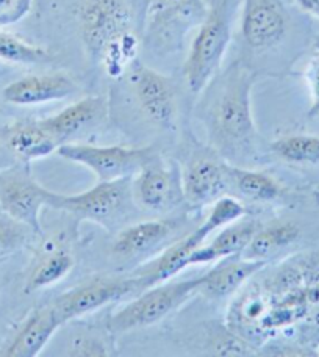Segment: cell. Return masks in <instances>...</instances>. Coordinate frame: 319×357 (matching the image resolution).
Instances as JSON below:
<instances>
[{
    "mask_svg": "<svg viewBox=\"0 0 319 357\" xmlns=\"http://www.w3.org/2000/svg\"><path fill=\"white\" fill-rule=\"evenodd\" d=\"M139 108L150 123L172 129L177 118V98L172 80L138 60L127 71Z\"/></svg>",
    "mask_w": 319,
    "mask_h": 357,
    "instance_id": "obj_12",
    "label": "cell"
},
{
    "mask_svg": "<svg viewBox=\"0 0 319 357\" xmlns=\"http://www.w3.org/2000/svg\"><path fill=\"white\" fill-rule=\"evenodd\" d=\"M0 60L16 65H40L49 61L50 55L46 49L0 31Z\"/></svg>",
    "mask_w": 319,
    "mask_h": 357,
    "instance_id": "obj_26",
    "label": "cell"
},
{
    "mask_svg": "<svg viewBox=\"0 0 319 357\" xmlns=\"http://www.w3.org/2000/svg\"><path fill=\"white\" fill-rule=\"evenodd\" d=\"M77 91V84L65 74H36L11 82L3 89V99L11 105L31 107L68 99Z\"/></svg>",
    "mask_w": 319,
    "mask_h": 357,
    "instance_id": "obj_16",
    "label": "cell"
},
{
    "mask_svg": "<svg viewBox=\"0 0 319 357\" xmlns=\"http://www.w3.org/2000/svg\"><path fill=\"white\" fill-rule=\"evenodd\" d=\"M299 237H301V229L293 222H277L266 227L260 226L241 256L267 264V260L295 245Z\"/></svg>",
    "mask_w": 319,
    "mask_h": 357,
    "instance_id": "obj_22",
    "label": "cell"
},
{
    "mask_svg": "<svg viewBox=\"0 0 319 357\" xmlns=\"http://www.w3.org/2000/svg\"><path fill=\"white\" fill-rule=\"evenodd\" d=\"M187 222L185 216L139 221L123 229L114 238L113 254L124 259L149 257L162 248L174 243L176 235Z\"/></svg>",
    "mask_w": 319,
    "mask_h": 357,
    "instance_id": "obj_14",
    "label": "cell"
},
{
    "mask_svg": "<svg viewBox=\"0 0 319 357\" xmlns=\"http://www.w3.org/2000/svg\"><path fill=\"white\" fill-rule=\"evenodd\" d=\"M33 0H0V27L16 24L29 15Z\"/></svg>",
    "mask_w": 319,
    "mask_h": 357,
    "instance_id": "obj_28",
    "label": "cell"
},
{
    "mask_svg": "<svg viewBox=\"0 0 319 357\" xmlns=\"http://www.w3.org/2000/svg\"><path fill=\"white\" fill-rule=\"evenodd\" d=\"M107 100L102 96H88L54 116L41 119V123L60 146L71 143L72 138L100 124L107 116Z\"/></svg>",
    "mask_w": 319,
    "mask_h": 357,
    "instance_id": "obj_17",
    "label": "cell"
},
{
    "mask_svg": "<svg viewBox=\"0 0 319 357\" xmlns=\"http://www.w3.org/2000/svg\"><path fill=\"white\" fill-rule=\"evenodd\" d=\"M271 151L286 163L319 165V137L290 135L271 143Z\"/></svg>",
    "mask_w": 319,
    "mask_h": 357,
    "instance_id": "obj_25",
    "label": "cell"
},
{
    "mask_svg": "<svg viewBox=\"0 0 319 357\" xmlns=\"http://www.w3.org/2000/svg\"><path fill=\"white\" fill-rule=\"evenodd\" d=\"M135 201L150 212H171L185 204L182 167L158 154L132 177Z\"/></svg>",
    "mask_w": 319,
    "mask_h": 357,
    "instance_id": "obj_9",
    "label": "cell"
},
{
    "mask_svg": "<svg viewBox=\"0 0 319 357\" xmlns=\"http://www.w3.org/2000/svg\"><path fill=\"white\" fill-rule=\"evenodd\" d=\"M208 85L201 118L212 148L227 160L251 155L257 142L251 107L254 73L237 63Z\"/></svg>",
    "mask_w": 319,
    "mask_h": 357,
    "instance_id": "obj_1",
    "label": "cell"
},
{
    "mask_svg": "<svg viewBox=\"0 0 319 357\" xmlns=\"http://www.w3.org/2000/svg\"><path fill=\"white\" fill-rule=\"evenodd\" d=\"M313 285H315V287H316V290H318V293H319V279H318V280H316V282H315V284H313Z\"/></svg>",
    "mask_w": 319,
    "mask_h": 357,
    "instance_id": "obj_33",
    "label": "cell"
},
{
    "mask_svg": "<svg viewBox=\"0 0 319 357\" xmlns=\"http://www.w3.org/2000/svg\"><path fill=\"white\" fill-rule=\"evenodd\" d=\"M0 207L6 216L42 234L40 215L49 207V190L38 183L25 165L0 171Z\"/></svg>",
    "mask_w": 319,
    "mask_h": 357,
    "instance_id": "obj_10",
    "label": "cell"
},
{
    "mask_svg": "<svg viewBox=\"0 0 319 357\" xmlns=\"http://www.w3.org/2000/svg\"><path fill=\"white\" fill-rule=\"evenodd\" d=\"M240 0H210L183 66L191 93L201 94L218 74L232 40Z\"/></svg>",
    "mask_w": 319,
    "mask_h": 357,
    "instance_id": "obj_3",
    "label": "cell"
},
{
    "mask_svg": "<svg viewBox=\"0 0 319 357\" xmlns=\"http://www.w3.org/2000/svg\"><path fill=\"white\" fill-rule=\"evenodd\" d=\"M246 208L242 204L231 196H224L212 204L210 213L194 231H191L187 237L177 238L171 243L160 256L149 264H144L133 270V276L138 278L139 291L149 289L152 285L171 280L183 270L188 268V259L191 254L205 243L210 235L216 234L219 229L226 227L232 222L246 216Z\"/></svg>",
    "mask_w": 319,
    "mask_h": 357,
    "instance_id": "obj_4",
    "label": "cell"
},
{
    "mask_svg": "<svg viewBox=\"0 0 319 357\" xmlns=\"http://www.w3.org/2000/svg\"><path fill=\"white\" fill-rule=\"evenodd\" d=\"M185 204L191 208L212 206L232 187L228 163L219 158L197 157L182 168Z\"/></svg>",
    "mask_w": 319,
    "mask_h": 357,
    "instance_id": "obj_13",
    "label": "cell"
},
{
    "mask_svg": "<svg viewBox=\"0 0 319 357\" xmlns=\"http://www.w3.org/2000/svg\"><path fill=\"white\" fill-rule=\"evenodd\" d=\"M313 47H315V50H318L319 52V35L315 38V43H313Z\"/></svg>",
    "mask_w": 319,
    "mask_h": 357,
    "instance_id": "obj_32",
    "label": "cell"
},
{
    "mask_svg": "<svg viewBox=\"0 0 319 357\" xmlns=\"http://www.w3.org/2000/svg\"><path fill=\"white\" fill-rule=\"evenodd\" d=\"M6 143L13 154L24 163L41 160L59 149V143L46 130L41 119L19 121L6 130Z\"/></svg>",
    "mask_w": 319,
    "mask_h": 357,
    "instance_id": "obj_21",
    "label": "cell"
},
{
    "mask_svg": "<svg viewBox=\"0 0 319 357\" xmlns=\"http://www.w3.org/2000/svg\"><path fill=\"white\" fill-rule=\"evenodd\" d=\"M261 260L233 256L218 260L213 268L201 274L199 295L210 299H221L233 295L249 279L258 274L266 266Z\"/></svg>",
    "mask_w": 319,
    "mask_h": 357,
    "instance_id": "obj_18",
    "label": "cell"
},
{
    "mask_svg": "<svg viewBox=\"0 0 319 357\" xmlns=\"http://www.w3.org/2000/svg\"><path fill=\"white\" fill-rule=\"evenodd\" d=\"M301 10L309 13L310 16L319 19V0H296Z\"/></svg>",
    "mask_w": 319,
    "mask_h": 357,
    "instance_id": "obj_31",
    "label": "cell"
},
{
    "mask_svg": "<svg viewBox=\"0 0 319 357\" xmlns=\"http://www.w3.org/2000/svg\"><path fill=\"white\" fill-rule=\"evenodd\" d=\"M228 173L232 178V187L240 195L254 202H274L283 195L282 183L263 171L241 168L238 165L228 163Z\"/></svg>",
    "mask_w": 319,
    "mask_h": 357,
    "instance_id": "obj_23",
    "label": "cell"
},
{
    "mask_svg": "<svg viewBox=\"0 0 319 357\" xmlns=\"http://www.w3.org/2000/svg\"><path fill=\"white\" fill-rule=\"evenodd\" d=\"M135 204L132 178L99 181L98 185L77 195H60L49 190V207L110 227L129 215Z\"/></svg>",
    "mask_w": 319,
    "mask_h": 357,
    "instance_id": "obj_6",
    "label": "cell"
},
{
    "mask_svg": "<svg viewBox=\"0 0 319 357\" xmlns=\"http://www.w3.org/2000/svg\"><path fill=\"white\" fill-rule=\"evenodd\" d=\"M29 231L27 226L11 220L10 216L0 218V259L21 251L29 241Z\"/></svg>",
    "mask_w": 319,
    "mask_h": 357,
    "instance_id": "obj_27",
    "label": "cell"
},
{
    "mask_svg": "<svg viewBox=\"0 0 319 357\" xmlns=\"http://www.w3.org/2000/svg\"><path fill=\"white\" fill-rule=\"evenodd\" d=\"M75 266L74 256L66 250H56L42 259L30 273L25 284V293H36L65 279Z\"/></svg>",
    "mask_w": 319,
    "mask_h": 357,
    "instance_id": "obj_24",
    "label": "cell"
},
{
    "mask_svg": "<svg viewBox=\"0 0 319 357\" xmlns=\"http://www.w3.org/2000/svg\"><path fill=\"white\" fill-rule=\"evenodd\" d=\"M80 29L89 55L111 77L125 74L138 60L139 41L124 0H85Z\"/></svg>",
    "mask_w": 319,
    "mask_h": 357,
    "instance_id": "obj_2",
    "label": "cell"
},
{
    "mask_svg": "<svg viewBox=\"0 0 319 357\" xmlns=\"http://www.w3.org/2000/svg\"><path fill=\"white\" fill-rule=\"evenodd\" d=\"M56 154L68 162L91 169L99 181L132 178L158 152L154 148L130 146H98L85 143L60 144Z\"/></svg>",
    "mask_w": 319,
    "mask_h": 357,
    "instance_id": "obj_7",
    "label": "cell"
},
{
    "mask_svg": "<svg viewBox=\"0 0 319 357\" xmlns=\"http://www.w3.org/2000/svg\"><path fill=\"white\" fill-rule=\"evenodd\" d=\"M305 75H307L310 93H311V107H310L309 114L311 118H318L319 116V55L315 56V59L309 63Z\"/></svg>",
    "mask_w": 319,
    "mask_h": 357,
    "instance_id": "obj_29",
    "label": "cell"
},
{
    "mask_svg": "<svg viewBox=\"0 0 319 357\" xmlns=\"http://www.w3.org/2000/svg\"><path fill=\"white\" fill-rule=\"evenodd\" d=\"M207 15L203 0H149L148 40L158 52L180 49L183 38Z\"/></svg>",
    "mask_w": 319,
    "mask_h": 357,
    "instance_id": "obj_8",
    "label": "cell"
},
{
    "mask_svg": "<svg viewBox=\"0 0 319 357\" xmlns=\"http://www.w3.org/2000/svg\"><path fill=\"white\" fill-rule=\"evenodd\" d=\"M288 15L282 0H244L241 33L249 47L270 49L283 40Z\"/></svg>",
    "mask_w": 319,
    "mask_h": 357,
    "instance_id": "obj_15",
    "label": "cell"
},
{
    "mask_svg": "<svg viewBox=\"0 0 319 357\" xmlns=\"http://www.w3.org/2000/svg\"><path fill=\"white\" fill-rule=\"evenodd\" d=\"M260 225L254 220L241 218L238 221L232 222L226 227H222L215 235L212 241H205L199 250H196L188 259V268L194 265H205V264H215L218 260L241 256L242 251L254 234L258 231Z\"/></svg>",
    "mask_w": 319,
    "mask_h": 357,
    "instance_id": "obj_20",
    "label": "cell"
},
{
    "mask_svg": "<svg viewBox=\"0 0 319 357\" xmlns=\"http://www.w3.org/2000/svg\"><path fill=\"white\" fill-rule=\"evenodd\" d=\"M199 287L201 276L152 285L108 318V331L120 334L157 324L199 295Z\"/></svg>",
    "mask_w": 319,
    "mask_h": 357,
    "instance_id": "obj_5",
    "label": "cell"
},
{
    "mask_svg": "<svg viewBox=\"0 0 319 357\" xmlns=\"http://www.w3.org/2000/svg\"><path fill=\"white\" fill-rule=\"evenodd\" d=\"M63 326L52 305L35 309L22 323L16 335L0 356L3 357H36L49 345L56 331Z\"/></svg>",
    "mask_w": 319,
    "mask_h": 357,
    "instance_id": "obj_19",
    "label": "cell"
},
{
    "mask_svg": "<svg viewBox=\"0 0 319 357\" xmlns=\"http://www.w3.org/2000/svg\"><path fill=\"white\" fill-rule=\"evenodd\" d=\"M69 354L71 356H108L107 347L102 343L100 340H94V339H83V337H79L75 339L71 345H69Z\"/></svg>",
    "mask_w": 319,
    "mask_h": 357,
    "instance_id": "obj_30",
    "label": "cell"
},
{
    "mask_svg": "<svg viewBox=\"0 0 319 357\" xmlns=\"http://www.w3.org/2000/svg\"><path fill=\"white\" fill-rule=\"evenodd\" d=\"M138 279L133 274L124 278H105L95 279L91 282L80 284L74 289L60 295L50 304L59 315L60 321L66 324L80 317H85L93 312L104 309L123 298L138 295Z\"/></svg>",
    "mask_w": 319,
    "mask_h": 357,
    "instance_id": "obj_11",
    "label": "cell"
}]
</instances>
